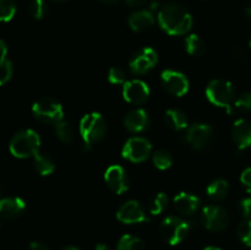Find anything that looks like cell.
<instances>
[{
  "instance_id": "41",
  "label": "cell",
  "mask_w": 251,
  "mask_h": 250,
  "mask_svg": "<svg viewBox=\"0 0 251 250\" xmlns=\"http://www.w3.org/2000/svg\"><path fill=\"white\" fill-rule=\"evenodd\" d=\"M158 6H159L158 1H152V4L150 5V11H153V10L158 9Z\"/></svg>"
},
{
  "instance_id": "20",
  "label": "cell",
  "mask_w": 251,
  "mask_h": 250,
  "mask_svg": "<svg viewBox=\"0 0 251 250\" xmlns=\"http://www.w3.org/2000/svg\"><path fill=\"white\" fill-rule=\"evenodd\" d=\"M164 118H166V123L168 124V126L174 131H184L185 129H188V118L179 109H168L164 114Z\"/></svg>"
},
{
  "instance_id": "33",
  "label": "cell",
  "mask_w": 251,
  "mask_h": 250,
  "mask_svg": "<svg viewBox=\"0 0 251 250\" xmlns=\"http://www.w3.org/2000/svg\"><path fill=\"white\" fill-rule=\"evenodd\" d=\"M233 110H251V92L242 93L233 103Z\"/></svg>"
},
{
  "instance_id": "8",
  "label": "cell",
  "mask_w": 251,
  "mask_h": 250,
  "mask_svg": "<svg viewBox=\"0 0 251 250\" xmlns=\"http://www.w3.org/2000/svg\"><path fill=\"white\" fill-rule=\"evenodd\" d=\"M152 145L149 140L145 137H131L125 142L123 147L122 154L125 159L134 163H141L146 161L149 156L151 154Z\"/></svg>"
},
{
  "instance_id": "7",
  "label": "cell",
  "mask_w": 251,
  "mask_h": 250,
  "mask_svg": "<svg viewBox=\"0 0 251 250\" xmlns=\"http://www.w3.org/2000/svg\"><path fill=\"white\" fill-rule=\"evenodd\" d=\"M230 218L227 211L220 206H206L201 212V223L211 232H222L229 225Z\"/></svg>"
},
{
  "instance_id": "2",
  "label": "cell",
  "mask_w": 251,
  "mask_h": 250,
  "mask_svg": "<svg viewBox=\"0 0 251 250\" xmlns=\"http://www.w3.org/2000/svg\"><path fill=\"white\" fill-rule=\"evenodd\" d=\"M41 146L39 135L34 130H21L14 135L9 145L10 152L16 158H28L38 153Z\"/></svg>"
},
{
  "instance_id": "5",
  "label": "cell",
  "mask_w": 251,
  "mask_h": 250,
  "mask_svg": "<svg viewBox=\"0 0 251 250\" xmlns=\"http://www.w3.org/2000/svg\"><path fill=\"white\" fill-rule=\"evenodd\" d=\"M190 229V222L180 217L169 216L162 221L159 233H161L162 239L169 245H178L188 237Z\"/></svg>"
},
{
  "instance_id": "43",
  "label": "cell",
  "mask_w": 251,
  "mask_h": 250,
  "mask_svg": "<svg viewBox=\"0 0 251 250\" xmlns=\"http://www.w3.org/2000/svg\"><path fill=\"white\" fill-rule=\"evenodd\" d=\"M61 250H81L77 247H73V245H69V247H64Z\"/></svg>"
},
{
  "instance_id": "10",
  "label": "cell",
  "mask_w": 251,
  "mask_h": 250,
  "mask_svg": "<svg viewBox=\"0 0 251 250\" xmlns=\"http://www.w3.org/2000/svg\"><path fill=\"white\" fill-rule=\"evenodd\" d=\"M157 61H158V55L156 50L151 47H145L132 55L129 66L132 74L142 75V74L149 73L156 65Z\"/></svg>"
},
{
  "instance_id": "37",
  "label": "cell",
  "mask_w": 251,
  "mask_h": 250,
  "mask_svg": "<svg viewBox=\"0 0 251 250\" xmlns=\"http://www.w3.org/2000/svg\"><path fill=\"white\" fill-rule=\"evenodd\" d=\"M28 250H50V249H49L46 244H43V243L41 242H32L31 244H29Z\"/></svg>"
},
{
  "instance_id": "22",
  "label": "cell",
  "mask_w": 251,
  "mask_h": 250,
  "mask_svg": "<svg viewBox=\"0 0 251 250\" xmlns=\"http://www.w3.org/2000/svg\"><path fill=\"white\" fill-rule=\"evenodd\" d=\"M33 163L36 171L43 176L50 175V174L55 171V164H54L53 159L49 156L39 153V152L33 156Z\"/></svg>"
},
{
  "instance_id": "4",
  "label": "cell",
  "mask_w": 251,
  "mask_h": 250,
  "mask_svg": "<svg viewBox=\"0 0 251 250\" xmlns=\"http://www.w3.org/2000/svg\"><path fill=\"white\" fill-rule=\"evenodd\" d=\"M234 93V87L227 80H213L206 88L207 100L217 107L225 108L229 114L233 112Z\"/></svg>"
},
{
  "instance_id": "11",
  "label": "cell",
  "mask_w": 251,
  "mask_h": 250,
  "mask_svg": "<svg viewBox=\"0 0 251 250\" xmlns=\"http://www.w3.org/2000/svg\"><path fill=\"white\" fill-rule=\"evenodd\" d=\"M151 91L149 85L142 80H130L123 85V97L134 105H141L150 98Z\"/></svg>"
},
{
  "instance_id": "26",
  "label": "cell",
  "mask_w": 251,
  "mask_h": 250,
  "mask_svg": "<svg viewBox=\"0 0 251 250\" xmlns=\"http://www.w3.org/2000/svg\"><path fill=\"white\" fill-rule=\"evenodd\" d=\"M153 164L156 166V168L161 169V171L171 168L172 164H173L172 154L166 150H158L153 153Z\"/></svg>"
},
{
  "instance_id": "19",
  "label": "cell",
  "mask_w": 251,
  "mask_h": 250,
  "mask_svg": "<svg viewBox=\"0 0 251 250\" xmlns=\"http://www.w3.org/2000/svg\"><path fill=\"white\" fill-rule=\"evenodd\" d=\"M130 28L134 32H142L153 26L154 16L150 10H139L132 12L127 19Z\"/></svg>"
},
{
  "instance_id": "23",
  "label": "cell",
  "mask_w": 251,
  "mask_h": 250,
  "mask_svg": "<svg viewBox=\"0 0 251 250\" xmlns=\"http://www.w3.org/2000/svg\"><path fill=\"white\" fill-rule=\"evenodd\" d=\"M118 250H145V243L139 237L124 234L117 243Z\"/></svg>"
},
{
  "instance_id": "14",
  "label": "cell",
  "mask_w": 251,
  "mask_h": 250,
  "mask_svg": "<svg viewBox=\"0 0 251 250\" xmlns=\"http://www.w3.org/2000/svg\"><path fill=\"white\" fill-rule=\"evenodd\" d=\"M104 180L108 188L115 193L117 195H122L123 193L129 189V179H127L126 172L119 164L110 166L104 173Z\"/></svg>"
},
{
  "instance_id": "46",
  "label": "cell",
  "mask_w": 251,
  "mask_h": 250,
  "mask_svg": "<svg viewBox=\"0 0 251 250\" xmlns=\"http://www.w3.org/2000/svg\"><path fill=\"white\" fill-rule=\"evenodd\" d=\"M51 1L59 2V4H61V2H65V1H68V0H51Z\"/></svg>"
},
{
  "instance_id": "35",
  "label": "cell",
  "mask_w": 251,
  "mask_h": 250,
  "mask_svg": "<svg viewBox=\"0 0 251 250\" xmlns=\"http://www.w3.org/2000/svg\"><path fill=\"white\" fill-rule=\"evenodd\" d=\"M240 211L244 215L245 218H249L251 220V198L243 199L240 201Z\"/></svg>"
},
{
  "instance_id": "28",
  "label": "cell",
  "mask_w": 251,
  "mask_h": 250,
  "mask_svg": "<svg viewBox=\"0 0 251 250\" xmlns=\"http://www.w3.org/2000/svg\"><path fill=\"white\" fill-rule=\"evenodd\" d=\"M16 14L15 0H0V22H9Z\"/></svg>"
},
{
  "instance_id": "6",
  "label": "cell",
  "mask_w": 251,
  "mask_h": 250,
  "mask_svg": "<svg viewBox=\"0 0 251 250\" xmlns=\"http://www.w3.org/2000/svg\"><path fill=\"white\" fill-rule=\"evenodd\" d=\"M34 117L46 124H58L64 119L63 105L50 97L39 98L32 105Z\"/></svg>"
},
{
  "instance_id": "44",
  "label": "cell",
  "mask_w": 251,
  "mask_h": 250,
  "mask_svg": "<svg viewBox=\"0 0 251 250\" xmlns=\"http://www.w3.org/2000/svg\"><path fill=\"white\" fill-rule=\"evenodd\" d=\"M203 250H222V249H221V248H217V247H207V248H205Z\"/></svg>"
},
{
  "instance_id": "15",
  "label": "cell",
  "mask_w": 251,
  "mask_h": 250,
  "mask_svg": "<svg viewBox=\"0 0 251 250\" xmlns=\"http://www.w3.org/2000/svg\"><path fill=\"white\" fill-rule=\"evenodd\" d=\"M232 137L240 151L251 147V122L247 119H238L233 124Z\"/></svg>"
},
{
  "instance_id": "45",
  "label": "cell",
  "mask_w": 251,
  "mask_h": 250,
  "mask_svg": "<svg viewBox=\"0 0 251 250\" xmlns=\"http://www.w3.org/2000/svg\"><path fill=\"white\" fill-rule=\"evenodd\" d=\"M245 14H247L249 17H251V6L248 7V9L245 10Z\"/></svg>"
},
{
  "instance_id": "39",
  "label": "cell",
  "mask_w": 251,
  "mask_h": 250,
  "mask_svg": "<svg viewBox=\"0 0 251 250\" xmlns=\"http://www.w3.org/2000/svg\"><path fill=\"white\" fill-rule=\"evenodd\" d=\"M234 55L237 56L238 59H244L245 58V51L243 50V49H240V48H237L234 50Z\"/></svg>"
},
{
  "instance_id": "16",
  "label": "cell",
  "mask_w": 251,
  "mask_h": 250,
  "mask_svg": "<svg viewBox=\"0 0 251 250\" xmlns=\"http://www.w3.org/2000/svg\"><path fill=\"white\" fill-rule=\"evenodd\" d=\"M26 202L21 198H5L0 200V217L5 220H15L24 213Z\"/></svg>"
},
{
  "instance_id": "29",
  "label": "cell",
  "mask_w": 251,
  "mask_h": 250,
  "mask_svg": "<svg viewBox=\"0 0 251 250\" xmlns=\"http://www.w3.org/2000/svg\"><path fill=\"white\" fill-rule=\"evenodd\" d=\"M237 233L243 244L251 247V220L245 218L244 221H242L238 225Z\"/></svg>"
},
{
  "instance_id": "18",
  "label": "cell",
  "mask_w": 251,
  "mask_h": 250,
  "mask_svg": "<svg viewBox=\"0 0 251 250\" xmlns=\"http://www.w3.org/2000/svg\"><path fill=\"white\" fill-rule=\"evenodd\" d=\"M149 114L146 110L141 109H134L126 114L124 119V125L130 132H141L147 129L149 126Z\"/></svg>"
},
{
  "instance_id": "27",
  "label": "cell",
  "mask_w": 251,
  "mask_h": 250,
  "mask_svg": "<svg viewBox=\"0 0 251 250\" xmlns=\"http://www.w3.org/2000/svg\"><path fill=\"white\" fill-rule=\"evenodd\" d=\"M168 206V196L164 193H158L156 196H153L150 202V213L151 215H161Z\"/></svg>"
},
{
  "instance_id": "31",
  "label": "cell",
  "mask_w": 251,
  "mask_h": 250,
  "mask_svg": "<svg viewBox=\"0 0 251 250\" xmlns=\"http://www.w3.org/2000/svg\"><path fill=\"white\" fill-rule=\"evenodd\" d=\"M47 6L44 0H31L29 1V12L34 20H42L46 15Z\"/></svg>"
},
{
  "instance_id": "30",
  "label": "cell",
  "mask_w": 251,
  "mask_h": 250,
  "mask_svg": "<svg viewBox=\"0 0 251 250\" xmlns=\"http://www.w3.org/2000/svg\"><path fill=\"white\" fill-rule=\"evenodd\" d=\"M14 66L7 56H0V86L5 85L11 78Z\"/></svg>"
},
{
  "instance_id": "21",
  "label": "cell",
  "mask_w": 251,
  "mask_h": 250,
  "mask_svg": "<svg viewBox=\"0 0 251 250\" xmlns=\"http://www.w3.org/2000/svg\"><path fill=\"white\" fill-rule=\"evenodd\" d=\"M228 194H229V184L225 179H217L207 186V195L212 200H223L227 198Z\"/></svg>"
},
{
  "instance_id": "32",
  "label": "cell",
  "mask_w": 251,
  "mask_h": 250,
  "mask_svg": "<svg viewBox=\"0 0 251 250\" xmlns=\"http://www.w3.org/2000/svg\"><path fill=\"white\" fill-rule=\"evenodd\" d=\"M108 81L113 85H124L126 82V74L122 68H112L108 73Z\"/></svg>"
},
{
  "instance_id": "13",
  "label": "cell",
  "mask_w": 251,
  "mask_h": 250,
  "mask_svg": "<svg viewBox=\"0 0 251 250\" xmlns=\"http://www.w3.org/2000/svg\"><path fill=\"white\" fill-rule=\"evenodd\" d=\"M117 218L125 225H136V223L150 222L146 212L144 211L140 202L135 200H130L120 206L117 212Z\"/></svg>"
},
{
  "instance_id": "12",
  "label": "cell",
  "mask_w": 251,
  "mask_h": 250,
  "mask_svg": "<svg viewBox=\"0 0 251 250\" xmlns=\"http://www.w3.org/2000/svg\"><path fill=\"white\" fill-rule=\"evenodd\" d=\"M212 139L213 127L208 124H194L185 135V141L195 150H205Z\"/></svg>"
},
{
  "instance_id": "24",
  "label": "cell",
  "mask_w": 251,
  "mask_h": 250,
  "mask_svg": "<svg viewBox=\"0 0 251 250\" xmlns=\"http://www.w3.org/2000/svg\"><path fill=\"white\" fill-rule=\"evenodd\" d=\"M185 49L194 56H200L205 53V42L198 34H190L185 39Z\"/></svg>"
},
{
  "instance_id": "25",
  "label": "cell",
  "mask_w": 251,
  "mask_h": 250,
  "mask_svg": "<svg viewBox=\"0 0 251 250\" xmlns=\"http://www.w3.org/2000/svg\"><path fill=\"white\" fill-rule=\"evenodd\" d=\"M54 130H55L56 136L59 137V140H60L61 142L71 144V142L74 141V137H75V135H74V129L69 123L61 120L58 124L54 125Z\"/></svg>"
},
{
  "instance_id": "9",
  "label": "cell",
  "mask_w": 251,
  "mask_h": 250,
  "mask_svg": "<svg viewBox=\"0 0 251 250\" xmlns=\"http://www.w3.org/2000/svg\"><path fill=\"white\" fill-rule=\"evenodd\" d=\"M161 81L166 91L176 97L186 95L190 87L188 77L184 74L174 70H164L161 74Z\"/></svg>"
},
{
  "instance_id": "3",
  "label": "cell",
  "mask_w": 251,
  "mask_h": 250,
  "mask_svg": "<svg viewBox=\"0 0 251 250\" xmlns=\"http://www.w3.org/2000/svg\"><path fill=\"white\" fill-rule=\"evenodd\" d=\"M107 132V123L100 113H88L80 122V135L83 144L90 149L93 144L100 141Z\"/></svg>"
},
{
  "instance_id": "38",
  "label": "cell",
  "mask_w": 251,
  "mask_h": 250,
  "mask_svg": "<svg viewBox=\"0 0 251 250\" xmlns=\"http://www.w3.org/2000/svg\"><path fill=\"white\" fill-rule=\"evenodd\" d=\"M7 51L9 49H7L6 42L0 39V56H7Z\"/></svg>"
},
{
  "instance_id": "34",
  "label": "cell",
  "mask_w": 251,
  "mask_h": 250,
  "mask_svg": "<svg viewBox=\"0 0 251 250\" xmlns=\"http://www.w3.org/2000/svg\"><path fill=\"white\" fill-rule=\"evenodd\" d=\"M240 181H242L245 190L249 194H251V167H249V168H247L243 172L242 175H240Z\"/></svg>"
},
{
  "instance_id": "47",
  "label": "cell",
  "mask_w": 251,
  "mask_h": 250,
  "mask_svg": "<svg viewBox=\"0 0 251 250\" xmlns=\"http://www.w3.org/2000/svg\"><path fill=\"white\" fill-rule=\"evenodd\" d=\"M250 47H251V38H250Z\"/></svg>"
},
{
  "instance_id": "40",
  "label": "cell",
  "mask_w": 251,
  "mask_h": 250,
  "mask_svg": "<svg viewBox=\"0 0 251 250\" xmlns=\"http://www.w3.org/2000/svg\"><path fill=\"white\" fill-rule=\"evenodd\" d=\"M93 250H109V247H108L107 244H103V243H100V244H97L95 247V249Z\"/></svg>"
},
{
  "instance_id": "36",
  "label": "cell",
  "mask_w": 251,
  "mask_h": 250,
  "mask_svg": "<svg viewBox=\"0 0 251 250\" xmlns=\"http://www.w3.org/2000/svg\"><path fill=\"white\" fill-rule=\"evenodd\" d=\"M149 1L150 0H125V2L131 7H141L149 4Z\"/></svg>"
},
{
  "instance_id": "1",
  "label": "cell",
  "mask_w": 251,
  "mask_h": 250,
  "mask_svg": "<svg viewBox=\"0 0 251 250\" xmlns=\"http://www.w3.org/2000/svg\"><path fill=\"white\" fill-rule=\"evenodd\" d=\"M158 24L171 36H183L193 27V17L185 7L176 2H169L159 9Z\"/></svg>"
},
{
  "instance_id": "42",
  "label": "cell",
  "mask_w": 251,
  "mask_h": 250,
  "mask_svg": "<svg viewBox=\"0 0 251 250\" xmlns=\"http://www.w3.org/2000/svg\"><path fill=\"white\" fill-rule=\"evenodd\" d=\"M100 2H103V4H107V5H113V4H117L119 0H100Z\"/></svg>"
},
{
  "instance_id": "17",
  "label": "cell",
  "mask_w": 251,
  "mask_h": 250,
  "mask_svg": "<svg viewBox=\"0 0 251 250\" xmlns=\"http://www.w3.org/2000/svg\"><path fill=\"white\" fill-rule=\"evenodd\" d=\"M174 208L183 216H191L200 207V199L189 193H180L174 198Z\"/></svg>"
}]
</instances>
